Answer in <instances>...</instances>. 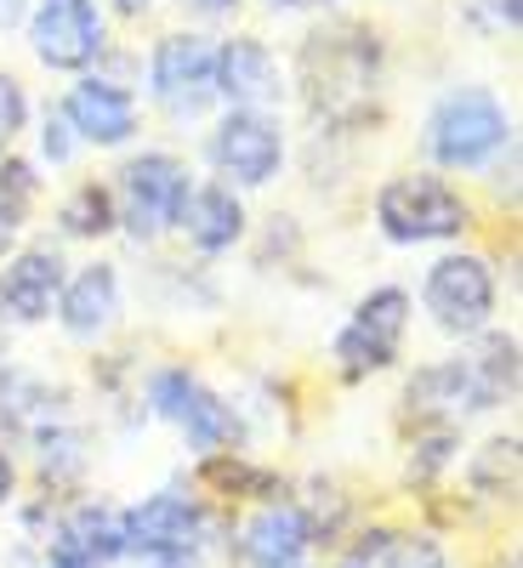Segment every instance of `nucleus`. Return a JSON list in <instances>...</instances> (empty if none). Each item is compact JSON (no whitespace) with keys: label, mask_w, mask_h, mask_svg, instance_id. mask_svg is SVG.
I'll return each instance as SVG.
<instances>
[{"label":"nucleus","mask_w":523,"mask_h":568,"mask_svg":"<svg viewBox=\"0 0 523 568\" xmlns=\"http://www.w3.org/2000/svg\"><path fill=\"white\" fill-rule=\"evenodd\" d=\"M404 329H410V291H399V284L370 291L353 307V318L336 329V342H330L336 375H342V382H364V375L393 369V358L404 347Z\"/></svg>","instance_id":"423d86ee"},{"label":"nucleus","mask_w":523,"mask_h":568,"mask_svg":"<svg viewBox=\"0 0 523 568\" xmlns=\"http://www.w3.org/2000/svg\"><path fill=\"white\" fill-rule=\"evenodd\" d=\"M74 149H80V136H74L69 120L52 109V114H46V125H40V154L52 160V165H63V160H74Z\"/></svg>","instance_id":"5701e85b"},{"label":"nucleus","mask_w":523,"mask_h":568,"mask_svg":"<svg viewBox=\"0 0 523 568\" xmlns=\"http://www.w3.org/2000/svg\"><path fill=\"white\" fill-rule=\"evenodd\" d=\"M29 18V0H0V29H12Z\"/></svg>","instance_id":"bb28decb"},{"label":"nucleus","mask_w":523,"mask_h":568,"mask_svg":"<svg viewBox=\"0 0 523 568\" xmlns=\"http://www.w3.org/2000/svg\"><path fill=\"white\" fill-rule=\"evenodd\" d=\"M273 12H313V7H336V0H268Z\"/></svg>","instance_id":"cd10ccee"},{"label":"nucleus","mask_w":523,"mask_h":568,"mask_svg":"<svg viewBox=\"0 0 523 568\" xmlns=\"http://www.w3.org/2000/svg\"><path fill=\"white\" fill-rule=\"evenodd\" d=\"M444 568H450V562H444Z\"/></svg>","instance_id":"473e14b6"},{"label":"nucleus","mask_w":523,"mask_h":568,"mask_svg":"<svg viewBox=\"0 0 523 568\" xmlns=\"http://www.w3.org/2000/svg\"><path fill=\"white\" fill-rule=\"evenodd\" d=\"M501 568H517V557H506V562H501Z\"/></svg>","instance_id":"7c9ffc66"},{"label":"nucleus","mask_w":523,"mask_h":568,"mask_svg":"<svg viewBox=\"0 0 523 568\" xmlns=\"http://www.w3.org/2000/svg\"><path fill=\"white\" fill-rule=\"evenodd\" d=\"M114 194V216L131 227V240H160L171 233L188 211V194H194V176L177 154H137L120 165V182L109 187Z\"/></svg>","instance_id":"39448f33"},{"label":"nucleus","mask_w":523,"mask_h":568,"mask_svg":"<svg viewBox=\"0 0 523 568\" xmlns=\"http://www.w3.org/2000/svg\"><path fill=\"white\" fill-rule=\"evenodd\" d=\"M205 154L217 165V176H228V187H262L279 176L284 165V131L273 114H245L228 109L205 142Z\"/></svg>","instance_id":"9d476101"},{"label":"nucleus","mask_w":523,"mask_h":568,"mask_svg":"<svg viewBox=\"0 0 523 568\" xmlns=\"http://www.w3.org/2000/svg\"><path fill=\"white\" fill-rule=\"evenodd\" d=\"M501 149H512V114L490 98L484 85L444 91L426 114V154L444 171H479Z\"/></svg>","instance_id":"f03ea898"},{"label":"nucleus","mask_w":523,"mask_h":568,"mask_svg":"<svg viewBox=\"0 0 523 568\" xmlns=\"http://www.w3.org/2000/svg\"><path fill=\"white\" fill-rule=\"evenodd\" d=\"M375 227L393 245H439V240H461L472 227V205L444 176L404 171V176L382 182V194H375Z\"/></svg>","instance_id":"7ed1b4c3"},{"label":"nucleus","mask_w":523,"mask_h":568,"mask_svg":"<svg viewBox=\"0 0 523 568\" xmlns=\"http://www.w3.org/2000/svg\"><path fill=\"white\" fill-rule=\"evenodd\" d=\"M58 222H63V233H74V240H103V233L120 227L114 194H109V187H98V182H80L74 194L58 205Z\"/></svg>","instance_id":"6ab92c4d"},{"label":"nucleus","mask_w":523,"mask_h":568,"mask_svg":"<svg viewBox=\"0 0 523 568\" xmlns=\"http://www.w3.org/2000/svg\"><path fill=\"white\" fill-rule=\"evenodd\" d=\"M217 98L245 114H268L284 98V69L257 34H233L228 45H217Z\"/></svg>","instance_id":"9b49d317"},{"label":"nucleus","mask_w":523,"mask_h":568,"mask_svg":"<svg viewBox=\"0 0 523 568\" xmlns=\"http://www.w3.org/2000/svg\"><path fill=\"white\" fill-rule=\"evenodd\" d=\"M421 307L439 329H450V336H479V329H490V318H495V273H490V262L472 256V251L439 256L421 278Z\"/></svg>","instance_id":"0eeeda50"},{"label":"nucleus","mask_w":523,"mask_h":568,"mask_svg":"<svg viewBox=\"0 0 523 568\" xmlns=\"http://www.w3.org/2000/svg\"><path fill=\"white\" fill-rule=\"evenodd\" d=\"M342 568H364V562H342Z\"/></svg>","instance_id":"2f4dec72"},{"label":"nucleus","mask_w":523,"mask_h":568,"mask_svg":"<svg viewBox=\"0 0 523 568\" xmlns=\"http://www.w3.org/2000/svg\"><path fill=\"white\" fill-rule=\"evenodd\" d=\"M472 7H479L484 29H495V34H517V18H523V0H472Z\"/></svg>","instance_id":"b1692460"},{"label":"nucleus","mask_w":523,"mask_h":568,"mask_svg":"<svg viewBox=\"0 0 523 568\" xmlns=\"http://www.w3.org/2000/svg\"><path fill=\"white\" fill-rule=\"evenodd\" d=\"M34 194H40V176H34V165L29 160H0V227H23V216H29V205H34Z\"/></svg>","instance_id":"412c9836"},{"label":"nucleus","mask_w":523,"mask_h":568,"mask_svg":"<svg viewBox=\"0 0 523 568\" xmlns=\"http://www.w3.org/2000/svg\"><path fill=\"white\" fill-rule=\"evenodd\" d=\"M109 45V18L98 0H34L29 12V52L58 69V74H86Z\"/></svg>","instance_id":"6e6552de"},{"label":"nucleus","mask_w":523,"mask_h":568,"mask_svg":"<svg viewBox=\"0 0 523 568\" xmlns=\"http://www.w3.org/2000/svg\"><path fill=\"white\" fill-rule=\"evenodd\" d=\"M29 125V98H23V85L12 74H0V154L12 149V136Z\"/></svg>","instance_id":"4be33fe9"},{"label":"nucleus","mask_w":523,"mask_h":568,"mask_svg":"<svg viewBox=\"0 0 523 568\" xmlns=\"http://www.w3.org/2000/svg\"><path fill=\"white\" fill-rule=\"evenodd\" d=\"M114 7H120V12H149L154 0H114Z\"/></svg>","instance_id":"c85d7f7f"},{"label":"nucleus","mask_w":523,"mask_h":568,"mask_svg":"<svg viewBox=\"0 0 523 568\" xmlns=\"http://www.w3.org/2000/svg\"><path fill=\"white\" fill-rule=\"evenodd\" d=\"M149 91L171 120H200L217 103V45L205 34H165L149 58Z\"/></svg>","instance_id":"1a4fd4ad"},{"label":"nucleus","mask_w":523,"mask_h":568,"mask_svg":"<svg viewBox=\"0 0 523 568\" xmlns=\"http://www.w3.org/2000/svg\"><path fill=\"white\" fill-rule=\"evenodd\" d=\"M375 74H382V45L370 29H330V34H308L302 45V85L313 114L348 120L370 103Z\"/></svg>","instance_id":"f257e3e1"},{"label":"nucleus","mask_w":523,"mask_h":568,"mask_svg":"<svg viewBox=\"0 0 523 568\" xmlns=\"http://www.w3.org/2000/svg\"><path fill=\"white\" fill-rule=\"evenodd\" d=\"M46 551H52V568H114L125 557L120 511L98 500L69 506L52 524V535H46Z\"/></svg>","instance_id":"f8f14e48"},{"label":"nucleus","mask_w":523,"mask_h":568,"mask_svg":"<svg viewBox=\"0 0 523 568\" xmlns=\"http://www.w3.org/2000/svg\"><path fill=\"white\" fill-rule=\"evenodd\" d=\"M114 313H120V273H114V262H91L74 278H63L58 324L69 329L74 342H98L103 329L114 324Z\"/></svg>","instance_id":"dca6fc26"},{"label":"nucleus","mask_w":523,"mask_h":568,"mask_svg":"<svg viewBox=\"0 0 523 568\" xmlns=\"http://www.w3.org/2000/svg\"><path fill=\"white\" fill-rule=\"evenodd\" d=\"M188 7H194L200 18H228L233 7H240V0H188Z\"/></svg>","instance_id":"a878e982"},{"label":"nucleus","mask_w":523,"mask_h":568,"mask_svg":"<svg viewBox=\"0 0 523 568\" xmlns=\"http://www.w3.org/2000/svg\"><path fill=\"white\" fill-rule=\"evenodd\" d=\"M18 495V466H12V455L7 449H0V506H7Z\"/></svg>","instance_id":"393cba45"},{"label":"nucleus","mask_w":523,"mask_h":568,"mask_svg":"<svg viewBox=\"0 0 523 568\" xmlns=\"http://www.w3.org/2000/svg\"><path fill=\"white\" fill-rule=\"evenodd\" d=\"M177 227L194 240V251L222 256V251H233L245 240V205H240V194H233L228 182H205V187L188 194V211H182Z\"/></svg>","instance_id":"f3484780"},{"label":"nucleus","mask_w":523,"mask_h":568,"mask_svg":"<svg viewBox=\"0 0 523 568\" xmlns=\"http://www.w3.org/2000/svg\"><path fill=\"white\" fill-rule=\"evenodd\" d=\"M171 426H182V438L194 444L200 455H211V460H217V455H228V444L240 438V415H233V409H228L205 382H200L194 393H188V404L177 409V420H171Z\"/></svg>","instance_id":"a211bd4d"},{"label":"nucleus","mask_w":523,"mask_h":568,"mask_svg":"<svg viewBox=\"0 0 523 568\" xmlns=\"http://www.w3.org/2000/svg\"><path fill=\"white\" fill-rule=\"evenodd\" d=\"M313 546V517L296 500H268L240 529V562L245 568H302Z\"/></svg>","instance_id":"4468645a"},{"label":"nucleus","mask_w":523,"mask_h":568,"mask_svg":"<svg viewBox=\"0 0 523 568\" xmlns=\"http://www.w3.org/2000/svg\"><path fill=\"white\" fill-rule=\"evenodd\" d=\"M63 256L58 251H23L0 267V318L12 324H40L58 313V291H63Z\"/></svg>","instance_id":"2eb2a0df"},{"label":"nucleus","mask_w":523,"mask_h":568,"mask_svg":"<svg viewBox=\"0 0 523 568\" xmlns=\"http://www.w3.org/2000/svg\"><path fill=\"white\" fill-rule=\"evenodd\" d=\"M12 240H18V233H12V227H0V256H7V251H12Z\"/></svg>","instance_id":"c756f323"},{"label":"nucleus","mask_w":523,"mask_h":568,"mask_svg":"<svg viewBox=\"0 0 523 568\" xmlns=\"http://www.w3.org/2000/svg\"><path fill=\"white\" fill-rule=\"evenodd\" d=\"M58 114L69 120V131L80 142H98V149H125L137 136V98L114 80L86 74L80 85H69V98L58 103Z\"/></svg>","instance_id":"ddd939ff"},{"label":"nucleus","mask_w":523,"mask_h":568,"mask_svg":"<svg viewBox=\"0 0 523 568\" xmlns=\"http://www.w3.org/2000/svg\"><path fill=\"white\" fill-rule=\"evenodd\" d=\"M472 484H479V495H490V500H512V489H517V438L484 444V455L472 460Z\"/></svg>","instance_id":"aec40b11"},{"label":"nucleus","mask_w":523,"mask_h":568,"mask_svg":"<svg viewBox=\"0 0 523 568\" xmlns=\"http://www.w3.org/2000/svg\"><path fill=\"white\" fill-rule=\"evenodd\" d=\"M120 535H125V557L142 562H200L205 540H211V511L194 495H142L137 506L120 511Z\"/></svg>","instance_id":"20e7f679"}]
</instances>
